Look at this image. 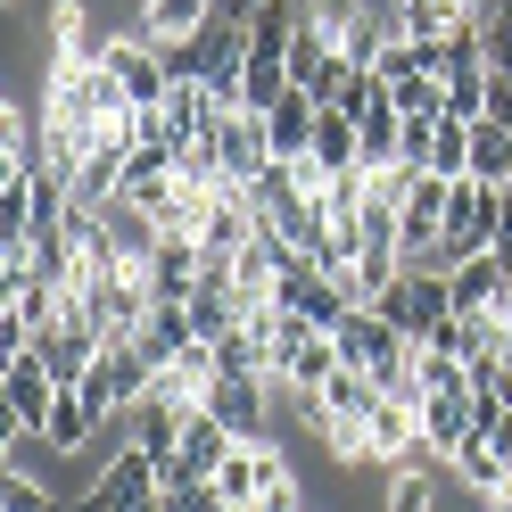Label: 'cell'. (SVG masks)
<instances>
[{
	"instance_id": "obj_18",
	"label": "cell",
	"mask_w": 512,
	"mask_h": 512,
	"mask_svg": "<svg viewBox=\"0 0 512 512\" xmlns=\"http://www.w3.org/2000/svg\"><path fill=\"white\" fill-rule=\"evenodd\" d=\"M133 339H141V356H149L157 372H166L174 356H190V339H199V323H190V306H157V314H149V323H141Z\"/></svg>"
},
{
	"instance_id": "obj_25",
	"label": "cell",
	"mask_w": 512,
	"mask_h": 512,
	"mask_svg": "<svg viewBox=\"0 0 512 512\" xmlns=\"http://www.w3.org/2000/svg\"><path fill=\"white\" fill-rule=\"evenodd\" d=\"M479 42H488V67L512 75V0H479Z\"/></svg>"
},
{
	"instance_id": "obj_21",
	"label": "cell",
	"mask_w": 512,
	"mask_h": 512,
	"mask_svg": "<svg viewBox=\"0 0 512 512\" xmlns=\"http://www.w3.org/2000/svg\"><path fill=\"white\" fill-rule=\"evenodd\" d=\"M471 182L512 190V124H471Z\"/></svg>"
},
{
	"instance_id": "obj_8",
	"label": "cell",
	"mask_w": 512,
	"mask_h": 512,
	"mask_svg": "<svg viewBox=\"0 0 512 512\" xmlns=\"http://www.w3.org/2000/svg\"><path fill=\"white\" fill-rule=\"evenodd\" d=\"M314 116H323V100H314V91H298V83L265 108V149L281 157V166H306V157H314Z\"/></svg>"
},
{
	"instance_id": "obj_26",
	"label": "cell",
	"mask_w": 512,
	"mask_h": 512,
	"mask_svg": "<svg viewBox=\"0 0 512 512\" xmlns=\"http://www.w3.org/2000/svg\"><path fill=\"white\" fill-rule=\"evenodd\" d=\"M389 512H438V479H430V463H413V471L389 479Z\"/></svg>"
},
{
	"instance_id": "obj_7",
	"label": "cell",
	"mask_w": 512,
	"mask_h": 512,
	"mask_svg": "<svg viewBox=\"0 0 512 512\" xmlns=\"http://www.w3.org/2000/svg\"><path fill=\"white\" fill-rule=\"evenodd\" d=\"M273 397H281V380H240V372H215V380H207V413H215L232 438H265Z\"/></svg>"
},
{
	"instance_id": "obj_28",
	"label": "cell",
	"mask_w": 512,
	"mask_h": 512,
	"mask_svg": "<svg viewBox=\"0 0 512 512\" xmlns=\"http://www.w3.org/2000/svg\"><path fill=\"white\" fill-rule=\"evenodd\" d=\"M0 512H58V496L42 488V479H25V471H9V479H0Z\"/></svg>"
},
{
	"instance_id": "obj_3",
	"label": "cell",
	"mask_w": 512,
	"mask_h": 512,
	"mask_svg": "<svg viewBox=\"0 0 512 512\" xmlns=\"http://www.w3.org/2000/svg\"><path fill=\"white\" fill-rule=\"evenodd\" d=\"M149 380H157V364L141 356V339H108L100 364H91V380H83V397L100 405V422H116V413H133L149 397Z\"/></svg>"
},
{
	"instance_id": "obj_10",
	"label": "cell",
	"mask_w": 512,
	"mask_h": 512,
	"mask_svg": "<svg viewBox=\"0 0 512 512\" xmlns=\"http://www.w3.org/2000/svg\"><path fill=\"white\" fill-rule=\"evenodd\" d=\"M207 17H215V0H141L133 34H149L157 50H190L207 34Z\"/></svg>"
},
{
	"instance_id": "obj_12",
	"label": "cell",
	"mask_w": 512,
	"mask_h": 512,
	"mask_svg": "<svg viewBox=\"0 0 512 512\" xmlns=\"http://www.w3.org/2000/svg\"><path fill=\"white\" fill-rule=\"evenodd\" d=\"M215 141H223V182H256L273 166V149H265V116L240 108V116H223L215 124Z\"/></svg>"
},
{
	"instance_id": "obj_27",
	"label": "cell",
	"mask_w": 512,
	"mask_h": 512,
	"mask_svg": "<svg viewBox=\"0 0 512 512\" xmlns=\"http://www.w3.org/2000/svg\"><path fill=\"white\" fill-rule=\"evenodd\" d=\"M446 389H471V364L446 347H422V397H446Z\"/></svg>"
},
{
	"instance_id": "obj_9",
	"label": "cell",
	"mask_w": 512,
	"mask_h": 512,
	"mask_svg": "<svg viewBox=\"0 0 512 512\" xmlns=\"http://www.w3.org/2000/svg\"><path fill=\"white\" fill-rule=\"evenodd\" d=\"M141 273H149V298H157V306H190V298H199L207 256H199V240H157V248L141 256Z\"/></svg>"
},
{
	"instance_id": "obj_29",
	"label": "cell",
	"mask_w": 512,
	"mask_h": 512,
	"mask_svg": "<svg viewBox=\"0 0 512 512\" xmlns=\"http://www.w3.org/2000/svg\"><path fill=\"white\" fill-rule=\"evenodd\" d=\"M479 124H512V75L488 67V108H479Z\"/></svg>"
},
{
	"instance_id": "obj_4",
	"label": "cell",
	"mask_w": 512,
	"mask_h": 512,
	"mask_svg": "<svg viewBox=\"0 0 512 512\" xmlns=\"http://www.w3.org/2000/svg\"><path fill=\"white\" fill-rule=\"evenodd\" d=\"M100 58L116 67V83H124V100H133V108H166V91H174V58H157L149 34H108Z\"/></svg>"
},
{
	"instance_id": "obj_19",
	"label": "cell",
	"mask_w": 512,
	"mask_h": 512,
	"mask_svg": "<svg viewBox=\"0 0 512 512\" xmlns=\"http://www.w3.org/2000/svg\"><path fill=\"white\" fill-rule=\"evenodd\" d=\"M215 496L232 504V512H248L256 496H265V455H256V438H240L232 455H223V471H215Z\"/></svg>"
},
{
	"instance_id": "obj_6",
	"label": "cell",
	"mask_w": 512,
	"mask_h": 512,
	"mask_svg": "<svg viewBox=\"0 0 512 512\" xmlns=\"http://www.w3.org/2000/svg\"><path fill=\"white\" fill-rule=\"evenodd\" d=\"M446 290H455V314H488V323H512V256H471V265L446 273Z\"/></svg>"
},
{
	"instance_id": "obj_16",
	"label": "cell",
	"mask_w": 512,
	"mask_h": 512,
	"mask_svg": "<svg viewBox=\"0 0 512 512\" xmlns=\"http://www.w3.org/2000/svg\"><path fill=\"white\" fill-rule=\"evenodd\" d=\"M389 9H397V34H413V42H446L463 25H479L471 0H389Z\"/></svg>"
},
{
	"instance_id": "obj_20",
	"label": "cell",
	"mask_w": 512,
	"mask_h": 512,
	"mask_svg": "<svg viewBox=\"0 0 512 512\" xmlns=\"http://www.w3.org/2000/svg\"><path fill=\"white\" fill-rule=\"evenodd\" d=\"M323 405H331V422H372V405H380V380L364 364H339L323 380Z\"/></svg>"
},
{
	"instance_id": "obj_5",
	"label": "cell",
	"mask_w": 512,
	"mask_h": 512,
	"mask_svg": "<svg viewBox=\"0 0 512 512\" xmlns=\"http://www.w3.org/2000/svg\"><path fill=\"white\" fill-rule=\"evenodd\" d=\"M149 496H157V455L124 446V455H108V471L75 496V512H141Z\"/></svg>"
},
{
	"instance_id": "obj_1",
	"label": "cell",
	"mask_w": 512,
	"mask_h": 512,
	"mask_svg": "<svg viewBox=\"0 0 512 512\" xmlns=\"http://www.w3.org/2000/svg\"><path fill=\"white\" fill-rule=\"evenodd\" d=\"M0 405H9V438H42L50 405H58V372L42 364V347H17L0 364Z\"/></svg>"
},
{
	"instance_id": "obj_22",
	"label": "cell",
	"mask_w": 512,
	"mask_h": 512,
	"mask_svg": "<svg viewBox=\"0 0 512 512\" xmlns=\"http://www.w3.org/2000/svg\"><path fill=\"white\" fill-rule=\"evenodd\" d=\"M339 372V339L331 331H306L290 347V372H281V389H323V380Z\"/></svg>"
},
{
	"instance_id": "obj_14",
	"label": "cell",
	"mask_w": 512,
	"mask_h": 512,
	"mask_svg": "<svg viewBox=\"0 0 512 512\" xmlns=\"http://www.w3.org/2000/svg\"><path fill=\"white\" fill-rule=\"evenodd\" d=\"M455 479H463V488H479V496H504V488H512V455L496 446V430L471 422V438L455 446Z\"/></svg>"
},
{
	"instance_id": "obj_15",
	"label": "cell",
	"mask_w": 512,
	"mask_h": 512,
	"mask_svg": "<svg viewBox=\"0 0 512 512\" xmlns=\"http://www.w3.org/2000/svg\"><path fill=\"white\" fill-rule=\"evenodd\" d=\"M471 438V389H446V397H422V446L430 463H455V446Z\"/></svg>"
},
{
	"instance_id": "obj_11",
	"label": "cell",
	"mask_w": 512,
	"mask_h": 512,
	"mask_svg": "<svg viewBox=\"0 0 512 512\" xmlns=\"http://www.w3.org/2000/svg\"><path fill=\"white\" fill-rule=\"evenodd\" d=\"M306 166L323 174V182H331V174H356V166H364V124L347 116L339 100H331L323 116H314V157H306Z\"/></svg>"
},
{
	"instance_id": "obj_24",
	"label": "cell",
	"mask_w": 512,
	"mask_h": 512,
	"mask_svg": "<svg viewBox=\"0 0 512 512\" xmlns=\"http://www.w3.org/2000/svg\"><path fill=\"white\" fill-rule=\"evenodd\" d=\"M430 174H446V182H463V174H471V124L446 116L438 133H430Z\"/></svg>"
},
{
	"instance_id": "obj_30",
	"label": "cell",
	"mask_w": 512,
	"mask_h": 512,
	"mask_svg": "<svg viewBox=\"0 0 512 512\" xmlns=\"http://www.w3.org/2000/svg\"><path fill=\"white\" fill-rule=\"evenodd\" d=\"M471 9H479V0H471Z\"/></svg>"
},
{
	"instance_id": "obj_23",
	"label": "cell",
	"mask_w": 512,
	"mask_h": 512,
	"mask_svg": "<svg viewBox=\"0 0 512 512\" xmlns=\"http://www.w3.org/2000/svg\"><path fill=\"white\" fill-rule=\"evenodd\" d=\"M389 100L405 124H446V75H413V83H389Z\"/></svg>"
},
{
	"instance_id": "obj_2",
	"label": "cell",
	"mask_w": 512,
	"mask_h": 512,
	"mask_svg": "<svg viewBox=\"0 0 512 512\" xmlns=\"http://www.w3.org/2000/svg\"><path fill=\"white\" fill-rule=\"evenodd\" d=\"M232 430H223L215 422V413L199 405V413H190V422H182V446H174V455L166 463H157V496H174V488H207V479L223 471V455H232Z\"/></svg>"
},
{
	"instance_id": "obj_17",
	"label": "cell",
	"mask_w": 512,
	"mask_h": 512,
	"mask_svg": "<svg viewBox=\"0 0 512 512\" xmlns=\"http://www.w3.org/2000/svg\"><path fill=\"white\" fill-rule=\"evenodd\" d=\"M91 430H100V405H91L83 389H58V405H50V430H42V446H50V455H83V446H91Z\"/></svg>"
},
{
	"instance_id": "obj_13",
	"label": "cell",
	"mask_w": 512,
	"mask_h": 512,
	"mask_svg": "<svg viewBox=\"0 0 512 512\" xmlns=\"http://www.w3.org/2000/svg\"><path fill=\"white\" fill-rule=\"evenodd\" d=\"M174 157H182V149H133V166H124V182H116V199L141 207V215H157V207L174 199Z\"/></svg>"
}]
</instances>
